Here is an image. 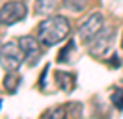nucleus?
<instances>
[{
  "mask_svg": "<svg viewBox=\"0 0 123 119\" xmlns=\"http://www.w3.org/2000/svg\"><path fill=\"white\" fill-rule=\"evenodd\" d=\"M69 36V21L62 15H52L47 17L45 21L39 24L37 28V37L39 41L47 47L58 45L60 41H63Z\"/></svg>",
  "mask_w": 123,
  "mask_h": 119,
  "instance_id": "nucleus-1",
  "label": "nucleus"
},
{
  "mask_svg": "<svg viewBox=\"0 0 123 119\" xmlns=\"http://www.w3.org/2000/svg\"><path fill=\"white\" fill-rule=\"evenodd\" d=\"M24 60V52L23 48L19 47V43H6L2 48H0V63L6 67L8 71H13L23 63Z\"/></svg>",
  "mask_w": 123,
  "mask_h": 119,
  "instance_id": "nucleus-2",
  "label": "nucleus"
},
{
  "mask_svg": "<svg viewBox=\"0 0 123 119\" xmlns=\"http://www.w3.org/2000/svg\"><path fill=\"white\" fill-rule=\"evenodd\" d=\"M26 17V6L23 2H8L0 7V24L9 26Z\"/></svg>",
  "mask_w": 123,
  "mask_h": 119,
  "instance_id": "nucleus-3",
  "label": "nucleus"
},
{
  "mask_svg": "<svg viewBox=\"0 0 123 119\" xmlns=\"http://www.w3.org/2000/svg\"><path fill=\"white\" fill-rule=\"evenodd\" d=\"M114 36L116 32L114 30H101L97 36L92 39V45H90V54L95 56V58H101V56H105L110 48V45L114 41Z\"/></svg>",
  "mask_w": 123,
  "mask_h": 119,
  "instance_id": "nucleus-4",
  "label": "nucleus"
},
{
  "mask_svg": "<svg viewBox=\"0 0 123 119\" xmlns=\"http://www.w3.org/2000/svg\"><path fill=\"white\" fill-rule=\"evenodd\" d=\"M103 30V15L101 13H93L86 19L80 26H78V36L82 41H90Z\"/></svg>",
  "mask_w": 123,
  "mask_h": 119,
  "instance_id": "nucleus-5",
  "label": "nucleus"
},
{
  "mask_svg": "<svg viewBox=\"0 0 123 119\" xmlns=\"http://www.w3.org/2000/svg\"><path fill=\"white\" fill-rule=\"evenodd\" d=\"M17 43H19V47L23 48L24 58L28 60L32 65H36L37 60H39V56H41V47H39L37 39L32 37V36H23V37L17 39Z\"/></svg>",
  "mask_w": 123,
  "mask_h": 119,
  "instance_id": "nucleus-6",
  "label": "nucleus"
},
{
  "mask_svg": "<svg viewBox=\"0 0 123 119\" xmlns=\"http://www.w3.org/2000/svg\"><path fill=\"white\" fill-rule=\"evenodd\" d=\"M56 82H58V86H60L63 91H71L73 86H75V74L71 73H56Z\"/></svg>",
  "mask_w": 123,
  "mask_h": 119,
  "instance_id": "nucleus-7",
  "label": "nucleus"
},
{
  "mask_svg": "<svg viewBox=\"0 0 123 119\" xmlns=\"http://www.w3.org/2000/svg\"><path fill=\"white\" fill-rule=\"evenodd\" d=\"M58 6V0H36V13L37 15H49Z\"/></svg>",
  "mask_w": 123,
  "mask_h": 119,
  "instance_id": "nucleus-8",
  "label": "nucleus"
},
{
  "mask_svg": "<svg viewBox=\"0 0 123 119\" xmlns=\"http://www.w3.org/2000/svg\"><path fill=\"white\" fill-rule=\"evenodd\" d=\"M41 119H67V113H65V108L56 106V108H49L47 112H43Z\"/></svg>",
  "mask_w": 123,
  "mask_h": 119,
  "instance_id": "nucleus-9",
  "label": "nucleus"
},
{
  "mask_svg": "<svg viewBox=\"0 0 123 119\" xmlns=\"http://www.w3.org/2000/svg\"><path fill=\"white\" fill-rule=\"evenodd\" d=\"M63 6L67 7L69 11L80 13V11H84V7L88 6V0H63Z\"/></svg>",
  "mask_w": 123,
  "mask_h": 119,
  "instance_id": "nucleus-10",
  "label": "nucleus"
},
{
  "mask_svg": "<svg viewBox=\"0 0 123 119\" xmlns=\"http://www.w3.org/2000/svg\"><path fill=\"white\" fill-rule=\"evenodd\" d=\"M19 84H21V76H19L17 73L6 74V78H4V88L8 89V91H15Z\"/></svg>",
  "mask_w": 123,
  "mask_h": 119,
  "instance_id": "nucleus-11",
  "label": "nucleus"
},
{
  "mask_svg": "<svg viewBox=\"0 0 123 119\" xmlns=\"http://www.w3.org/2000/svg\"><path fill=\"white\" fill-rule=\"evenodd\" d=\"M73 50H75V43H73V41H69V43L65 45V48L58 54V61H60V63H69V61H71L69 54H71Z\"/></svg>",
  "mask_w": 123,
  "mask_h": 119,
  "instance_id": "nucleus-12",
  "label": "nucleus"
},
{
  "mask_svg": "<svg viewBox=\"0 0 123 119\" xmlns=\"http://www.w3.org/2000/svg\"><path fill=\"white\" fill-rule=\"evenodd\" d=\"M110 101H112V104H114L116 108L123 110V88L121 89H114L112 95H110Z\"/></svg>",
  "mask_w": 123,
  "mask_h": 119,
  "instance_id": "nucleus-13",
  "label": "nucleus"
},
{
  "mask_svg": "<svg viewBox=\"0 0 123 119\" xmlns=\"http://www.w3.org/2000/svg\"><path fill=\"white\" fill-rule=\"evenodd\" d=\"M121 47H123V37H121Z\"/></svg>",
  "mask_w": 123,
  "mask_h": 119,
  "instance_id": "nucleus-14",
  "label": "nucleus"
}]
</instances>
